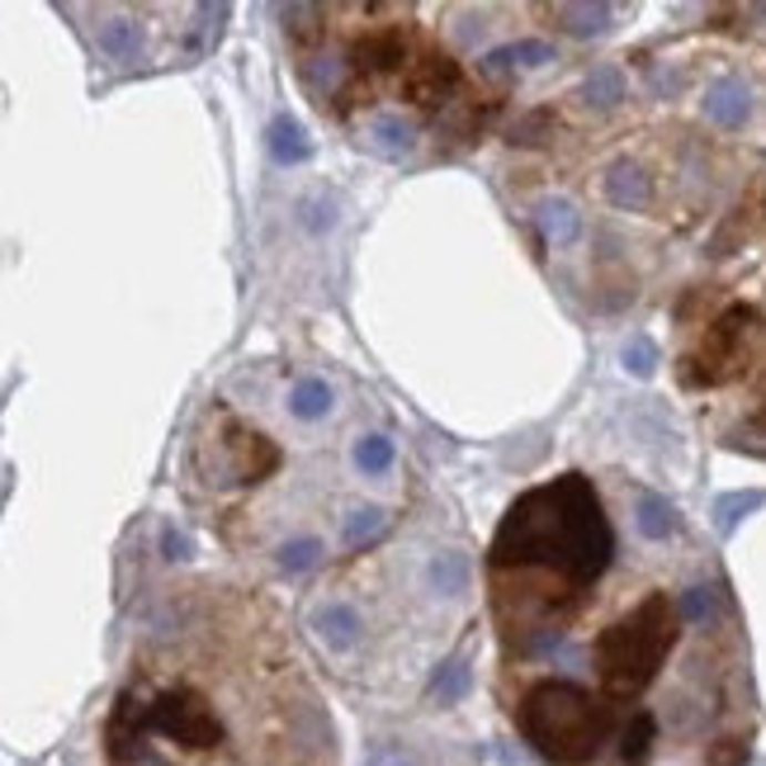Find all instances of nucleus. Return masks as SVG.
Masks as SVG:
<instances>
[{
  "label": "nucleus",
  "instance_id": "a878e982",
  "mask_svg": "<svg viewBox=\"0 0 766 766\" xmlns=\"http://www.w3.org/2000/svg\"><path fill=\"white\" fill-rule=\"evenodd\" d=\"M388 525V515H384V507H360V511H350V521H346V549L355 554L360 544H369L374 534H379Z\"/></svg>",
  "mask_w": 766,
  "mask_h": 766
},
{
  "label": "nucleus",
  "instance_id": "0eeeda50",
  "mask_svg": "<svg viewBox=\"0 0 766 766\" xmlns=\"http://www.w3.org/2000/svg\"><path fill=\"white\" fill-rule=\"evenodd\" d=\"M365 147L384 162H402V156L417 152V123L402 114H374L365 123Z\"/></svg>",
  "mask_w": 766,
  "mask_h": 766
},
{
  "label": "nucleus",
  "instance_id": "b1692460",
  "mask_svg": "<svg viewBox=\"0 0 766 766\" xmlns=\"http://www.w3.org/2000/svg\"><path fill=\"white\" fill-rule=\"evenodd\" d=\"M323 559V540H313V534H298V540L279 544V568L284 573H308Z\"/></svg>",
  "mask_w": 766,
  "mask_h": 766
},
{
  "label": "nucleus",
  "instance_id": "aec40b11",
  "mask_svg": "<svg viewBox=\"0 0 766 766\" xmlns=\"http://www.w3.org/2000/svg\"><path fill=\"white\" fill-rule=\"evenodd\" d=\"M426 582H431V592L440 596H459L469 586V559L464 554H436L431 563H426Z\"/></svg>",
  "mask_w": 766,
  "mask_h": 766
},
{
  "label": "nucleus",
  "instance_id": "72a5a7b5",
  "mask_svg": "<svg viewBox=\"0 0 766 766\" xmlns=\"http://www.w3.org/2000/svg\"><path fill=\"white\" fill-rule=\"evenodd\" d=\"M709 766H743L747 762V743L743 738H724L719 747H709Z\"/></svg>",
  "mask_w": 766,
  "mask_h": 766
},
{
  "label": "nucleus",
  "instance_id": "e433bc0d",
  "mask_svg": "<svg viewBox=\"0 0 766 766\" xmlns=\"http://www.w3.org/2000/svg\"><path fill=\"white\" fill-rule=\"evenodd\" d=\"M365 766H412V757L398 753V747H379V753H369Z\"/></svg>",
  "mask_w": 766,
  "mask_h": 766
},
{
  "label": "nucleus",
  "instance_id": "f8f14e48",
  "mask_svg": "<svg viewBox=\"0 0 766 766\" xmlns=\"http://www.w3.org/2000/svg\"><path fill=\"white\" fill-rule=\"evenodd\" d=\"M549 20L568 29L573 39H596V33L611 29V6H601V0H559V6H549Z\"/></svg>",
  "mask_w": 766,
  "mask_h": 766
},
{
  "label": "nucleus",
  "instance_id": "7ed1b4c3",
  "mask_svg": "<svg viewBox=\"0 0 766 766\" xmlns=\"http://www.w3.org/2000/svg\"><path fill=\"white\" fill-rule=\"evenodd\" d=\"M676 605L663 592H648L625 620H615L611 630L596 634V676L611 701H630L639 691L653 686V676L663 672V657L672 653L676 639Z\"/></svg>",
  "mask_w": 766,
  "mask_h": 766
},
{
  "label": "nucleus",
  "instance_id": "ddd939ff",
  "mask_svg": "<svg viewBox=\"0 0 766 766\" xmlns=\"http://www.w3.org/2000/svg\"><path fill=\"white\" fill-rule=\"evenodd\" d=\"M95 48H100L110 62L129 67V62L142 58V24H137V20H123V14H110V20L95 24Z\"/></svg>",
  "mask_w": 766,
  "mask_h": 766
},
{
  "label": "nucleus",
  "instance_id": "423d86ee",
  "mask_svg": "<svg viewBox=\"0 0 766 766\" xmlns=\"http://www.w3.org/2000/svg\"><path fill=\"white\" fill-rule=\"evenodd\" d=\"M147 705L137 701V691H119V701L104 719V753L114 766H137L147 762Z\"/></svg>",
  "mask_w": 766,
  "mask_h": 766
},
{
  "label": "nucleus",
  "instance_id": "4be33fe9",
  "mask_svg": "<svg viewBox=\"0 0 766 766\" xmlns=\"http://www.w3.org/2000/svg\"><path fill=\"white\" fill-rule=\"evenodd\" d=\"M653 738H657V719L648 715V709H639V715L630 719L625 738H620V757H625V766H644L648 753H653Z\"/></svg>",
  "mask_w": 766,
  "mask_h": 766
},
{
  "label": "nucleus",
  "instance_id": "c756f323",
  "mask_svg": "<svg viewBox=\"0 0 766 766\" xmlns=\"http://www.w3.org/2000/svg\"><path fill=\"white\" fill-rule=\"evenodd\" d=\"M676 615L686 620V625H701V620L715 615V586H691V592H682V601H676Z\"/></svg>",
  "mask_w": 766,
  "mask_h": 766
},
{
  "label": "nucleus",
  "instance_id": "393cba45",
  "mask_svg": "<svg viewBox=\"0 0 766 766\" xmlns=\"http://www.w3.org/2000/svg\"><path fill=\"white\" fill-rule=\"evenodd\" d=\"M762 502H766L762 492H724V497H715V521H719V530L728 534L747 511H757Z\"/></svg>",
  "mask_w": 766,
  "mask_h": 766
},
{
  "label": "nucleus",
  "instance_id": "f704fd0d",
  "mask_svg": "<svg viewBox=\"0 0 766 766\" xmlns=\"http://www.w3.org/2000/svg\"><path fill=\"white\" fill-rule=\"evenodd\" d=\"M162 554H166V559L175 563V559H190L194 549H190V540H185L181 530H175V525H166V530H162Z\"/></svg>",
  "mask_w": 766,
  "mask_h": 766
},
{
  "label": "nucleus",
  "instance_id": "f3484780",
  "mask_svg": "<svg viewBox=\"0 0 766 766\" xmlns=\"http://www.w3.org/2000/svg\"><path fill=\"white\" fill-rule=\"evenodd\" d=\"M605 194H611V204H620V208H644L653 200V185L634 162H620V166H611V175H605Z\"/></svg>",
  "mask_w": 766,
  "mask_h": 766
},
{
  "label": "nucleus",
  "instance_id": "2eb2a0df",
  "mask_svg": "<svg viewBox=\"0 0 766 766\" xmlns=\"http://www.w3.org/2000/svg\"><path fill=\"white\" fill-rule=\"evenodd\" d=\"M265 147H270V156L279 166H303L313 156V142H308V133H303V123L294 114L270 119V129H265Z\"/></svg>",
  "mask_w": 766,
  "mask_h": 766
},
{
  "label": "nucleus",
  "instance_id": "473e14b6",
  "mask_svg": "<svg viewBox=\"0 0 766 766\" xmlns=\"http://www.w3.org/2000/svg\"><path fill=\"white\" fill-rule=\"evenodd\" d=\"M515 52V62L521 67H544V62H554V48H549L544 39H521V43H511Z\"/></svg>",
  "mask_w": 766,
  "mask_h": 766
},
{
  "label": "nucleus",
  "instance_id": "1a4fd4ad",
  "mask_svg": "<svg viewBox=\"0 0 766 766\" xmlns=\"http://www.w3.org/2000/svg\"><path fill=\"white\" fill-rule=\"evenodd\" d=\"M275 469H279L275 440H265L261 431H233V483H261Z\"/></svg>",
  "mask_w": 766,
  "mask_h": 766
},
{
  "label": "nucleus",
  "instance_id": "2f4dec72",
  "mask_svg": "<svg viewBox=\"0 0 766 766\" xmlns=\"http://www.w3.org/2000/svg\"><path fill=\"white\" fill-rule=\"evenodd\" d=\"M279 20H284V29H289L294 39L303 43V39H313V33H317V24H308V20H323V6H284Z\"/></svg>",
  "mask_w": 766,
  "mask_h": 766
},
{
  "label": "nucleus",
  "instance_id": "5701e85b",
  "mask_svg": "<svg viewBox=\"0 0 766 766\" xmlns=\"http://www.w3.org/2000/svg\"><path fill=\"white\" fill-rule=\"evenodd\" d=\"M582 95H586V104H596V110H615V104L625 100V76H620L615 67H596L592 76H586Z\"/></svg>",
  "mask_w": 766,
  "mask_h": 766
},
{
  "label": "nucleus",
  "instance_id": "20e7f679",
  "mask_svg": "<svg viewBox=\"0 0 766 766\" xmlns=\"http://www.w3.org/2000/svg\"><path fill=\"white\" fill-rule=\"evenodd\" d=\"M147 728L181 747H218L223 743V719L213 715V705L190 686H171L147 705Z\"/></svg>",
  "mask_w": 766,
  "mask_h": 766
},
{
  "label": "nucleus",
  "instance_id": "4468645a",
  "mask_svg": "<svg viewBox=\"0 0 766 766\" xmlns=\"http://www.w3.org/2000/svg\"><path fill=\"white\" fill-rule=\"evenodd\" d=\"M455 85H459V67L445 58V52H426V58L417 62V71H412V95L421 104H440Z\"/></svg>",
  "mask_w": 766,
  "mask_h": 766
},
{
  "label": "nucleus",
  "instance_id": "c9c22d12",
  "mask_svg": "<svg viewBox=\"0 0 766 766\" xmlns=\"http://www.w3.org/2000/svg\"><path fill=\"white\" fill-rule=\"evenodd\" d=\"M488 71V76H502V71H511L515 67V52H511V43L507 48H492V52H483V62H478Z\"/></svg>",
  "mask_w": 766,
  "mask_h": 766
},
{
  "label": "nucleus",
  "instance_id": "f03ea898",
  "mask_svg": "<svg viewBox=\"0 0 766 766\" xmlns=\"http://www.w3.org/2000/svg\"><path fill=\"white\" fill-rule=\"evenodd\" d=\"M515 728L549 766H586L615 734V709L582 682L544 676L515 705Z\"/></svg>",
  "mask_w": 766,
  "mask_h": 766
},
{
  "label": "nucleus",
  "instance_id": "c85d7f7f",
  "mask_svg": "<svg viewBox=\"0 0 766 766\" xmlns=\"http://www.w3.org/2000/svg\"><path fill=\"white\" fill-rule=\"evenodd\" d=\"M620 360H625V369L634 374V379H648V374L657 369V346L648 341V336H630L625 350H620Z\"/></svg>",
  "mask_w": 766,
  "mask_h": 766
},
{
  "label": "nucleus",
  "instance_id": "f257e3e1",
  "mask_svg": "<svg viewBox=\"0 0 766 766\" xmlns=\"http://www.w3.org/2000/svg\"><path fill=\"white\" fill-rule=\"evenodd\" d=\"M615 559V530L601 511L592 478L563 473L554 483L521 492L492 534L488 563L507 568H549L573 592H586Z\"/></svg>",
  "mask_w": 766,
  "mask_h": 766
},
{
  "label": "nucleus",
  "instance_id": "cd10ccee",
  "mask_svg": "<svg viewBox=\"0 0 766 766\" xmlns=\"http://www.w3.org/2000/svg\"><path fill=\"white\" fill-rule=\"evenodd\" d=\"M298 223L308 233H327V227H336V204L327 194H308V200H298Z\"/></svg>",
  "mask_w": 766,
  "mask_h": 766
},
{
  "label": "nucleus",
  "instance_id": "9b49d317",
  "mask_svg": "<svg viewBox=\"0 0 766 766\" xmlns=\"http://www.w3.org/2000/svg\"><path fill=\"white\" fill-rule=\"evenodd\" d=\"M705 114L719 123V129H743L747 114H753V95H747V85L738 76H724L705 91Z\"/></svg>",
  "mask_w": 766,
  "mask_h": 766
},
{
  "label": "nucleus",
  "instance_id": "9d476101",
  "mask_svg": "<svg viewBox=\"0 0 766 766\" xmlns=\"http://www.w3.org/2000/svg\"><path fill=\"white\" fill-rule=\"evenodd\" d=\"M350 62L360 71H398L407 62L402 29H374V33H365V39H355Z\"/></svg>",
  "mask_w": 766,
  "mask_h": 766
},
{
  "label": "nucleus",
  "instance_id": "dca6fc26",
  "mask_svg": "<svg viewBox=\"0 0 766 766\" xmlns=\"http://www.w3.org/2000/svg\"><path fill=\"white\" fill-rule=\"evenodd\" d=\"M634 525L644 540H667V534H676V507L667 502V497H657V492H639L634 497Z\"/></svg>",
  "mask_w": 766,
  "mask_h": 766
},
{
  "label": "nucleus",
  "instance_id": "6ab92c4d",
  "mask_svg": "<svg viewBox=\"0 0 766 766\" xmlns=\"http://www.w3.org/2000/svg\"><path fill=\"white\" fill-rule=\"evenodd\" d=\"M534 218H540V233L554 246L578 242V233H582V218H578V208L568 200H544L540 208H534Z\"/></svg>",
  "mask_w": 766,
  "mask_h": 766
},
{
  "label": "nucleus",
  "instance_id": "412c9836",
  "mask_svg": "<svg viewBox=\"0 0 766 766\" xmlns=\"http://www.w3.org/2000/svg\"><path fill=\"white\" fill-rule=\"evenodd\" d=\"M289 412L298 421H323L331 412V384L327 379H298L289 394Z\"/></svg>",
  "mask_w": 766,
  "mask_h": 766
},
{
  "label": "nucleus",
  "instance_id": "a211bd4d",
  "mask_svg": "<svg viewBox=\"0 0 766 766\" xmlns=\"http://www.w3.org/2000/svg\"><path fill=\"white\" fill-rule=\"evenodd\" d=\"M469 686H473V667L464 663V657H450V663L436 667L431 686H426V696H431L436 705H459V701L469 696Z\"/></svg>",
  "mask_w": 766,
  "mask_h": 766
},
{
  "label": "nucleus",
  "instance_id": "6e6552de",
  "mask_svg": "<svg viewBox=\"0 0 766 766\" xmlns=\"http://www.w3.org/2000/svg\"><path fill=\"white\" fill-rule=\"evenodd\" d=\"M313 634L323 639L327 648L346 653V648L360 644L365 620H360V611H355L350 601H323V605H317V611H313Z\"/></svg>",
  "mask_w": 766,
  "mask_h": 766
},
{
  "label": "nucleus",
  "instance_id": "39448f33",
  "mask_svg": "<svg viewBox=\"0 0 766 766\" xmlns=\"http://www.w3.org/2000/svg\"><path fill=\"white\" fill-rule=\"evenodd\" d=\"M757 323V313L747 308V303H734L715 327H709L705 336H701V350L691 355V369L686 379L691 384H719V379H728V374L738 369V355H743V336H747V327Z\"/></svg>",
  "mask_w": 766,
  "mask_h": 766
},
{
  "label": "nucleus",
  "instance_id": "bb28decb",
  "mask_svg": "<svg viewBox=\"0 0 766 766\" xmlns=\"http://www.w3.org/2000/svg\"><path fill=\"white\" fill-rule=\"evenodd\" d=\"M355 464H360L365 473H388V469H394V440H388V436H365L360 445H355Z\"/></svg>",
  "mask_w": 766,
  "mask_h": 766
},
{
  "label": "nucleus",
  "instance_id": "7c9ffc66",
  "mask_svg": "<svg viewBox=\"0 0 766 766\" xmlns=\"http://www.w3.org/2000/svg\"><path fill=\"white\" fill-rule=\"evenodd\" d=\"M303 81H308L317 95H327V91H336V81H341V62L336 58H308L303 62Z\"/></svg>",
  "mask_w": 766,
  "mask_h": 766
}]
</instances>
